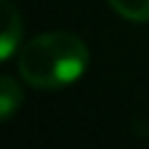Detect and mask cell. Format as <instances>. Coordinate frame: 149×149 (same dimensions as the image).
Instances as JSON below:
<instances>
[{
    "mask_svg": "<svg viewBox=\"0 0 149 149\" xmlns=\"http://www.w3.org/2000/svg\"><path fill=\"white\" fill-rule=\"evenodd\" d=\"M90 65L85 40L67 30H52L32 37L17 52L20 77L37 90H62L77 82Z\"/></svg>",
    "mask_w": 149,
    "mask_h": 149,
    "instance_id": "1",
    "label": "cell"
},
{
    "mask_svg": "<svg viewBox=\"0 0 149 149\" xmlns=\"http://www.w3.org/2000/svg\"><path fill=\"white\" fill-rule=\"evenodd\" d=\"M0 15H3V32H0V60H10L20 45L22 35V17L10 0H0Z\"/></svg>",
    "mask_w": 149,
    "mask_h": 149,
    "instance_id": "2",
    "label": "cell"
},
{
    "mask_svg": "<svg viewBox=\"0 0 149 149\" xmlns=\"http://www.w3.org/2000/svg\"><path fill=\"white\" fill-rule=\"evenodd\" d=\"M22 104V92L17 87V82L13 77H3L0 80V119L8 122V119L15 114V109H20Z\"/></svg>",
    "mask_w": 149,
    "mask_h": 149,
    "instance_id": "3",
    "label": "cell"
},
{
    "mask_svg": "<svg viewBox=\"0 0 149 149\" xmlns=\"http://www.w3.org/2000/svg\"><path fill=\"white\" fill-rule=\"evenodd\" d=\"M117 15L129 22H149V0H107Z\"/></svg>",
    "mask_w": 149,
    "mask_h": 149,
    "instance_id": "4",
    "label": "cell"
}]
</instances>
